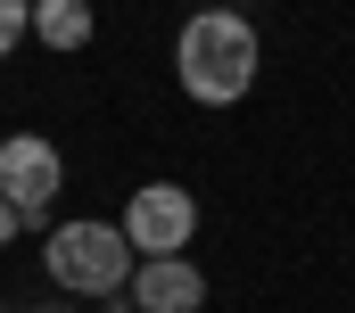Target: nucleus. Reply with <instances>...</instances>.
Masks as SVG:
<instances>
[{
  "label": "nucleus",
  "mask_w": 355,
  "mask_h": 313,
  "mask_svg": "<svg viewBox=\"0 0 355 313\" xmlns=\"http://www.w3.org/2000/svg\"><path fill=\"white\" fill-rule=\"evenodd\" d=\"M174 75L198 107H232L257 82V25L240 8H198L174 33Z\"/></svg>",
  "instance_id": "nucleus-1"
},
{
  "label": "nucleus",
  "mask_w": 355,
  "mask_h": 313,
  "mask_svg": "<svg viewBox=\"0 0 355 313\" xmlns=\"http://www.w3.org/2000/svg\"><path fill=\"white\" fill-rule=\"evenodd\" d=\"M42 264H50V280L75 289V297H116V289L132 280V239H124V223H91L83 215V223L50 231Z\"/></svg>",
  "instance_id": "nucleus-2"
},
{
  "label": "nucleus",
  "mask_w": 355,
  "mask_h": 313,
  "mask_svg": "<svg viewBox=\"0 0 355 313\" xmlns=\"http://www.w3.org/2000/svg\"><path fill=\"white\" fill-rule=\"evenodd\" d=\"M124 239H132L141 256H182V247L198 239V198H190L182 181H141L132 206H124Z\"/></svg>",
  "instance_id": "nucleus-3"
},
{
  "label": "nucleus",
  "mask_w": 355,
  "mask_h": 313,
  "mask_svg": "<svg viewBox=\"0 0 355 313\" xmlns=\"http://www.w3.org/2000/svg\"><path fill=\"white\" fill-rule=\"evenodd\" d=\"M58 181H67V156L50 149L42 132H8V141H0V198H8L25 223L58 198Z\"/></svg>",
  "instance_id": "nucleus-4"
},
{
  "label": "nucleus",
  "mask_w": 355,
  "mask_h": 313,
  "mask_svg": "<svg viewBox=\"0 0 355 313\" xmlns=\"http://www.w3.org/2000/svg\"><path fill=\"white\" fill-rule=\"evenodd\" d=\"M207 305V272L182 256H141L132 264V313H198Z\"/></svg>",
  "instance_id": "nucleus-5"
},
{
  "label": "nucleus",
  "mask_w": 355,
  "mask_h": 313,
  "mask_svg": "<svg viewBox=\"0 0 355 313\" xmlns=\"http://www.w3.org/2000/svg\"><path fill=\"white\" fill-rule=\"evenodd\" d=\"M33 33L50 50H83L91 42V0H33Z\"/></svg>",
  "instance_id": "nucleus-6"
},
{
  "label": "nucleus",
  "mask_w": 355,
  "mask_h": 313,
  "mask_svg": "<svg viewBox=\"0 0 355 313\" xmlns=\"http://www.w3.org/2000/svg\"><path fill=\"white\" fill-rule=\"evenodd\" d=\"M25 33H33V0H0V58H8Z\"/></svg>",
  "instance_id": "nucleus-7"
},
{
  "label": "nucleus",
  "mask_w": 355,
  "mask_h": 313,
  "mask_svg": "<svg viewBox=\"0 0 355 313\" xmlns=\"http://www.w3.org/2000/svg\"><path fill=\"white\" fill-rule=\"evenodd\" d=\"M25 231V215H17V206H8V198H0V247H8V239Z\"/></svg>",
  "instance_id": "nucleus-8"
}]
</instances>
